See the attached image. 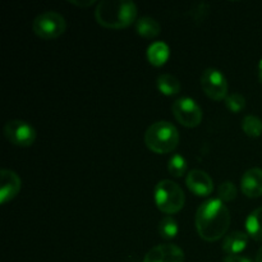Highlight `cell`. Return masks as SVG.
<instances>
[{
    "instance_id": "21",
    "label": "cell",
    "mask_w": 262,
    "mask_h": 262,
    "mask_svg": "<svg viewBox=\"0 0 262 262\" xmlns=\"http://www.w3.org/2000/svg\"><path fill=\"white\" fill-rule=\"evenodd\" d=\"M225 101V106L232 113H241L246 107V97L242 94H230L228 95Z\"/></svg>"
},
{
    "instance_id": "25",
    "label": "cell",
    "mask_w": 262,
    "mask_h": 262,
    "mask_svg": "<svg viewBox=\"0 0 262 262\" xmlns=\"http://www.w3.org/2000/svg\"><path fill=\"white\" fill-rule=\"evenodd\" d=\"M257 76H258V81H260L261 83H262V60L260 61V64H258V73H257Z\"/></svg>"
},
{
    "instance_id": "13",
    "label": "cell",
    "mask_w": 262,
    "mask_h": 262,
    "mask_svg": "<svg viewBox=\"0 0 262 262\" xmlns=\"http://www.w3.org/2000/svg\"><path fill=\"white\" fill-rule=\"evenodd\" d=\"M248 245V234L243 232H233L223 241V251L230 255H238L246 250Z\"/></svg>"
},
{
    "instance_id": "8",
    "label": "cell",
    "mask_w": 262,
    "mask_h": 262,
    "mask_svg": "<svg viewBox=\"0 0 262 262\" xmlns=\"http://www.w3.org/2000/svg\"><path fill=\"white\" fill-rule=\"evenodd\" d=\"M201 87L206 96L222 101L228 96V82L224 74L215 68H207L201 74Z\"/></svg>"
},
{
    "instance_id": "4",
    "label": "cell",
    "mask_w": 262,
    "mask_h": 262,
    "mask_svg": "<svg viewBox=\"0 0 262 262\" xmlns=\"http://www.w3.org/2000/svg\"><path fill=\"white\" fill-rule=\"evenodd\" d=\"M154 199H155L158 209L166 215L179 212L183 209L184 202H186L183 189L170 179H163L156 184Z\"/></svg>"
},
{
    "instance_id": "20",
    "label": "cell",
    "mask_w": 262,
    "mask_h": 262,
    "mask_svg": "<svg viewBox=\"0 0 262 262\" xmlns=\"http://www.w3.org/2000/svg\"><path fill=\"white\" fill-rule=\"evenodd\" d=\"M168 170L176 178H181L187 171V161L182 155H173L168 163Z\"/></svg>"
},
{
    "instance_id": "9",
    "label": "cell",
    "mask_w": 262,
    "mask_h": 262,
    "mask_svg": "<svg viewBox=\"0 0 262 262\" xmlns=\"http://www.w3.org/2000/svg\"><path fill=\"white\" fill-rule=\"evenodd\" d=\"M22 187V181L15 171L10 169L0 170V204L5 205L7 202L15 199Z\"/></svg>"
},
{
    "instance_id": "6",
    "label": "cell",
    "mask_w": 262,
    "mask_h": 262,
    "mask_svg": "<svg viewBox=\"0 0 262 262\" xmlns=\"http://www.w3.org/2000/svg\"><path fill=\"white\" fill-rule=\"evenodd\" d=\"M174 118L179 124L187 128H196L202 122V110L200 105L191 97H181L171 106Z\"/></svg>"
},
{
    "instance_id": "7",
    "label": "cell",
    "mask_w": 262,
    "mask_h": 262,
    "mask_svg": "<svg viewBox=\"0 0 262 262\" xmlns=\"http://www.w3.org/2000/svg\"><path fill=\"white\" fill-rule=\"evenodd\" d=\"M4 136L12 145L18 147H30L35 143L36 130L25 120H9L4 125Z\"/></svg>"
},
{
    "instance_id": "14",
    "label": "cell",
    "mask_w": 262,
    "mask_h": 262,
    "mask_svg": "<svg viewBox=\"0 0 262 262\" xmlns=\"http://www.w3.org/2000/svg\"><path fill=\"white\" fill-rule=\"evenodd\" d=\"M170 56L169 46L163 41L151 43L147 49V60L154 67H163Z\"/></svg>"
},
{
    "instance_id": "23",
    "label": "cell",
    "mask_w": 262,
    "mask_h": 262,
    "mask_svg": "<svg viewBox=\"0 0 262 262\" xmlns=\"http://www.w3.org/2000/svg\"><path fill=\"white\" fill-rule=\"evenodd\" d=\"M223 262H253V261L239 255H230V256H227V257L223 260Z\"/></svg>"
},
{
    "instance_id": "15",
    "label": "cell",
    "mask_w": 262,
    "mask_h": 262,
    "mask_svg": "<svg viewBox=\"0 0 262 262\" xmlns=\"http://www.w3.org/2000/svg\"><path fill=\"white\" fill-rule=\"evenodd\" d=\"M156 86L158 90L165 96H174V95L179 94L182 90V84L179 79L176 76L169 73L160 74L156 79Z\"/></svg>"
},
{
    "instance_id": "26",
    "label": "cell",
    "mask_w": 262,
    "mask_h": 262,
    "mask_svg": "<svg viewBox=\"0 0 262 262\" xmlns=\"http://www.w3.org/2000/svg\"><path fill=\"white\" fill-rule=\"evenodd\" d=\"M256 262H262V247L258 250L257 256H256Z\"/></svg>"
},
{
    "instance_id": "16",
    "label": "cell",
    "mask_w": 262,
    "mask_h": 262,
    "mask_svg": "<svg viewBox=\"0 0 262 262\" xmlns=\"http://www.w3.org/2000/svg\"><path fill=\"white\" fill-rule=\"evenodd\" d=\"M136 31L141 37L154 38L158 37L161 32L160 23L151 17H142L136 22Z\"/></svg>"
},
{
    "instance_id": "12",
    "label": "cell",
    "mask_w": 262,
    "mask_h": 262,
    "mask_svg": "<svg viewBox=\"0 0 262 262\" xmlns=\"http://www.w3.org/2000/svg\"><path fill=\"white\" fill-rule=\"evenodd\" d=\"M241 188L245 196L257 199L262 196V169L251 168L241 179Z\"/></svg>"
},
{
    "instance_id": "17",
    "label": "cell",
    "mask_w": 262,
    "mask_h": 262,
    "mask_svg": "<svg viewBox=\"0 0 262 262\" xmlns=\"http://www.w3.org/2000/svg\"><path fill=\"white\" fill-rule=\"evenodd\" d=\"M246 230L248 237L262 242V207L253 210L246 220Z\"/></svg>"
},
{
    "instance_id": "19",
    "label": "cell",
    "mask_w": 262,
    "mask_h": 262,
    "mask_svg": "<svg viewBox=\"0 0 262 262\" xmlns=\"http://www.w3.org/2000/svg\"><path fill=\"white\" fill-rule=\"evenodd\" d=\"M242 129L248 137H260L262 135V120L256 115H247L242 120Z\"/></svg>"
},
{
    "instance_id": "5",
    "label": "cell",
    "mask_w": 262,
    "mask_h": 262,
    "mask_svg": "<svg viewBox=\"0 0 262 262\" xmlns=\"http://www.w3.org/2000/svg\"><path fill=\"white\" fill-rule=\"evenodd\" d=\"M67 22L61 14L56 12H43L35 18L32 30L42 40H54L66 32Z\"/></svg>"
},
{
    "instance_id": "2",
    "label": "cell",
    "mask_w": 262,
    "mask_h": 262,
    "mask_svg": "<svg viewBox=\"0 0 262 262\" xmlns=\"http://www.w3.org/2000/svg\"><path fill=\"white\" fill-rule=\"evenodd\" d=\"M137 5L129 0H104L97 4L95 18L102 27L122 30L137 22Z\"/></svg>"
},
{
    "instance_id": "1",
    "label": "cell",
    "mask_w": 262,
    "mask_h": 262,
    "mask_svg": "<svg viewBox=\"0 0 262 262\" xmlns=\"http://www.w3.org/2000/svg\"><path fill=\"white\" fill-rule=\"evenodd\" d=\"M230 225V212L220 199L207 200L197 210L196 229L206 242L222 239Z\"/></svg>"
},
{
    "instance_id": "11",
    "label": "cell",
    "mask_w": 262,
    "mask_h": 262,
    "mask_svg": "<svg viewBox=\"0 0 262 262\" xmlns=\"http://www.w3.org/2000/svg\"><path fill=\"white\" fill-rule=\"evenodd\" d=\"M143 262H184V252L176 245H159L148 251Z\"/></svg>"
},
{
    "instance_id": "24",
    "label": "cell",
    "mask_w": 262,
    "mask_h": 262,
    "mask_svg": "<svg viewBox=\"0 0 262 262\" xmlns=\"http://www.w3.org/2000/svg\"><path fill=\"white\" fill-rule=\"evenodd\" d=\"M71 3L74 5H78V7L86 8V7H90V5L94 4V0H90V2H87V3H84V2H71Z\"/></svg>"
},
{
    "instance_id": "10",
    "label": "cell",
    "mask_w": 262,
    "mask_h": 262,
    "mask_svg": "<svg viewBox=\"0 0 262 262\" xmlns=\"http://www.w3.org/2000/svg\"><path fill=\"white\" fill-rule=\"evenodd\" d=\"M186 184L189 191L199 197H206L214 191V182L211 177L204 170L194 169L187 174Z\"/></svg>"
},
{
    "instance_id": "18",
    "label": "cell",
    "mask_w": 262,
    "mask_h": 262,
    "mask_svg": "<svg viewBox=\"0 0 262 262\" xmlns=\"http://www.w3.org/2000/svg\"><path fill=\"white\" fill-rule=\"evenodd\" d=\"M179 227L177 220L171 215H166L159 223V234L164 239H174L178 235Z\"/></svg>"
},
{
    "instance_id": "3",
    "label": "cell",
    "mask_w": 262,
    "mask_h": 262,
    "mask_svg": "<svg viewBox=\"0 0 262 262\" xmlns=\"http://www.w3.org/2000/svg\"><path fill=\"white\" fill-rule=\"evenodd\" d=\"M145 143L152 152L169 154L177 148L179 143V132L174 124L160 120L147 128L145 133Z\"/></svg>"
},
{
    "instance_id": "22",
    "label": "cell",
    "mask_w": 262,
    "mask_h": 262,
    "mask_svg": "<svg viewBox=\"0 0 262 262\" xmlns=\"http://www.w3.org/2000/svg\"><path fill=\"white\" fill-rule=\"evenodd\" d=\"M217 194L223 202H230L237 197V188L230 181H225L217 188Z\"/></svg>"
}]
</instances>
